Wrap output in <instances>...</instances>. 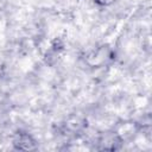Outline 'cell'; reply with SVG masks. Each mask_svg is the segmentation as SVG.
<instances>
[{
	"instance_id": "obj_2",
	"label": "cell",
	"mask_w": 152,
	"mask_h": 152,
	"mask_svg": "<svg viewBox=\"0 0 152 152\" xmlns=\"http://www.w3.org/2000/svg\"><path fill=\"white\" fill-rule=\"evenodd\" d=\"M113 1H115V0H96V2L100 4V5H109Z\"/></svg>"
},
{
	"instance_id": "obj_1",
	"label": "cell",
	"mask_w": 152,
	"mask_h": 152,
	"mask_svg": "<svg viewBox=\"0 0 152 152\" xmlns=\"http://www.w3.org/2000/svg\"><path fill=\"white\" fill-rule=\"evenodd\" d=\"M13 144H14L15 148H18V150H25V151H27V150L34 148V141L31 139L30 135L24 134V133L18 134L17 138L14 139V142Z\"/></svg>"
}]
</instances>
